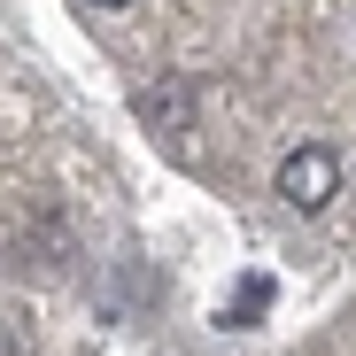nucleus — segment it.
<instances>
[{"mask_svg":"<svg viewBox=\"0 0 356 356\" xmlns=\"http://www.w3.org/2000/svg\"><path fill=\"white\" fill-rule=\"evenodd\" d=\"M279 194L302 209V217H318V209L341 194V155H333V147H294V155L279 163Z\"/></svg>","mask_w":356,"mask_h":356,"instance_id":"obj_1","label":"nucleus"},{"mask_svg":"<svg viewBox=\"0 0 356 356\" xmlns=\"http://www.w3.org/2000/svg\"><path fill=\"white\" fill-rule=\"evenodd\" d=\"M264 302H271V279H248V286H241V302H232L225 318H232V325H248V318H256Z\"/></svg>","mask_w":356,"mask_h":356,"instance_id":"obj_2","label":"nucleus"},{"mask_svg":"<svg viewBox=\"0 0 356 356\" xmlns=\"http://www.w3.org/2000/svg\"><path fill=\"white\" fill-rule=\"evenodd\" d=\"M0 356H24V348H16V333H8V325H0Z\"/></svg>","mask_w":356,"mask_h":356,"instance_id":"obj_3","label":"nucleus"},{"mask_svg":"<svg viewBox=\"0 0 356 356\" xmlns=\"http://www.w3.org/2000/svg\"><path fill=\"white\" fill-rule=\"evenodd\" d=\"M93 8H132V0H93Z\"/></svg>","mask_w":356,"mask_h":356,"instance_id":"obj_4","label":"nucleus"}]
</instances>
